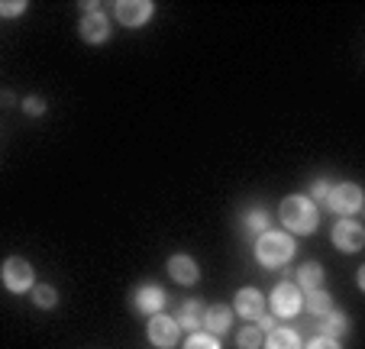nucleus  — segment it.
<instances>
[{
    "mask_svg": "<svg viewBox=\"0 0 365 349\" xmlns=\"http://www.w3.org/2000/svg\"><path fill=\"white\" fill-rule=\"evenodd\" d=\"M282 223L294 233H314L317 230V207L307 198H288L282 204Z\"/></svg>",
    "mask_w": 365,
    "mask_h": 349,
    "instance_id": "nucleus-1",
    "label": "nucleus"
},
{
    "mask_svg": "<svg viewBox=\"0 0 365 349\" xmlns=\"http://www.w3.org/2000/svg\"><path fill=\"white\" fill-rule=\"evenodd\" d=\"M255 256L262 265H282L294 256V243H291L288 233H262L255 243Z\"/></svg>",
    "mask_w": 365,
    "mask_h": 349,
    "instance_id": "nucleus-2",
    "label": "nucleus"
},
{
    "mask_svg": "<svg viewBox=\"0 0 365 349\" xmlns=\"http://www.w3.org/2000/svg\"><path fill=\"white\" fill-rule=\"evenodd\" d=\"M327 204L333 213H356L362 207V191H359V185H336L327 194Z\"/></svg>",
    "mask_w": 365,
    "mask_h": 349,
    "instance_id": "nucleus-3",
    "label": "nucleus"
},
{
    "mask_svg": "<svg viewBox=\"0 0 365 349\" xmlns=\"http://www.w3.org/2000/svg\"><path fill=\"white\" fill-rule=\"evenodd\" d=\"M4 285L10 291H29L33 288V265L26 259H7L4 262Z\"/></svg>",
    "mask_w": 365,
    "mask_h": 349,
    "instance_id": "nucleus-4",
    "label": "nucleus"
},
{
    "mask_svg": "<svg viewBox=\"0 0 365 349\" xmlns=\"http://www.w3.org/2000/svg\"><path fill=\"white\" fill-rule=\"evenodd\" d=\"M333 243H336L339 249H346V253H356V249H362L365 233L356 220H339V223L333 226Z\"/></svg>",
    "mask_w": 365,
    "mask_h": 349,
    "instance_id": "nucleus-5",
    "label": "nucleus"
},
{
    "mask_svg": "<svg viewBox=\"0 0 365 349\" xmlns=\"http://www.w3.org/2000/svg\"><path fill=\"white\" fill-rule=\"evenodd\" d=\"M178 323L172 320V317L165 314H152L149 320V340L155 343V346H175L178 343Z\"/></svg>",
    "mask_w": 365,
    "mask_h": 349,
    "instance_id": "nucleus-6",
    "label": "nucleus"
},
{
    "mask_svg": "<svg viewBox=\"0 0 365 349\" xmlns=\"http://www.w3.org/2000/svg\"><path fill=\"white\" fill-rule=\"evenodd\" d=\"M113 10H117V20L123 26H143L152 14V4L149 0H120Z\"/></svg>",
    "mask_w": 365,
    "mask_h": 349,
    "instance_id": "nucleus-7",
    "label": "nucleus"
},
{
    "mask_svg": "<svg viewBox=\"0 0 365 349\" xmlns=\"http://www.w3.org/2000/svg\"><path fill=\"white\" fill-rule=\"evenodd\" d=\"M272 310L282 317L297 314L301 310V291H297V285H278L272 291Z\"/></svg>",
    "mask_w": 365,
    "mask_h": 349,
    "instance_id": "nucleus-8",
    "label": "nucleus"
},
{
    "mask_svg": "<svg viewBox=\"0 0 365 349\" xmlns=\"http://www.w3.org/2000/svg\"><path fill=\"white\" fill-rule=\"evenodd\" d=\"M236 314L246 317V320H259L262 317V295L255 288H242L236 295Z\"/></svg>",
    "mask_w": 365,
    "mask_h": 349,
    "instance_id": "nucleus-9",
    "label": "nucleus"
},
{
    "mask_svg": "<svg viewBox=\"0 0 365 349\" xmlns=\"http://www.w3.org/2000/svg\"><path fill=\"white\" fill-rule=\"evenodd\" d=\"M168 272H172L175 281H181V285H194L197 281V262L191 259V256H172L168 259Z\"/></svg>",
    "mask_w": 365,
    "mask_h": 349,
    "instance_id": "nucleus-10",
    "label": "nucleus"
},
{
    "mask_svg": "<svg viewBox=\"0 0 365 349\" xmlns=\"http://www.w3.org/2000/svg\"><path fill=\"white\" fill-rule=\"evenodd\" d=\"M81 36L88 42H107V39H110V23H107V16L88 14L81 20Z\"/></svg>",
    "mask_w": 365,
    "mask_h": 349,
    "instance_id": "nucleus-11",
    "label": "nucleus"
},
{
    "mask_svg": "<svg viewBox=\"0 0 365 349\" xmlns=\"http://www.w3.org/2000/svg\"><path fill=\"white\" fill-rule=\"evenodd\" d=\"M136 308L139 310H145V314H159L162 310V304H165V291L162 288H155V285H145V288H139L136 291Z\"/></svg>",
    "mask_w": 365,
    "mask_h": 349,
    "instance_id": "nucleus-12",
    "label": "nucleus"
},
{
    "mask_svg": "<svg viewBox=\"0 0 365 349\" xmlns=\"http://www.w3.org/2000/svg\"><path fill=\"white\" fill-rule=\"evenodd\" d=\"M204 317H207V308L204 304H197V301H191V304H185L181 308V314H178V327H185V330H191V333H197L200 327H204Z\"/></svg>",
    "mask_w": 365,
    "mask_h": 349,
    "instance_id": "nucleus-13",
    "label": "nucleus"
},
{
    "mask_svg": "<svg viewBox=\"0 0 365 349\" xmlns=\"http://www.w3.org/2000/svg\"><path fill=\"white\" fill-rule=\"evenodd\" d=\"M265 349H301V340L294 330H269Z\"/></svg>",
    "mask_w": 365,
    "mask_h": 349,
    "instance_id": "nucleus-14",
    "label": "nucleus"
},
{
    "mask_svg": "<svg viewBox=\"0 0 365 349\" xmlns=\"http://www.w3.org/2000/svg\"><path fill=\"white\" fill-rule=\"evenodd\" d=\"M204 327H210V333L220 336L230 330V308H210L204 317Z\"/></svg>",
    "mask_w": 365,
    "mask_h": 349,
    "instance_id": "nucleus-15",
    "label": "nucleus"
},
{
    "mask_svg": "<svg viewBox=\"0 0 365 349\" xmlns=\"http://www.w3.org/2000/svg\"><path fill=\"white\" fill-rule=\"evenodd\" d=\"M307 308H310V314H330L333 310V298L327 295V291H320V288H314V291H307Z\"/></svg>",
    "mask_w": 365,
    "mask_h": 349,
    "instance_id": "nucleus-16",
    "label": "nucleus"
},
{
    "mask_svg": "<svg viewBox=\"0 0 365 349\" xmlns=\"http://www.w3.org/2000/svg\"><path fill=\"white\" fill-rule=\"evenodd\" d=\"M297 281H301L307 291H314V288H320V281H324V268H320L317 262H307V265L297 272Z\"/></svg>",
    "mask_w": 365,
    "mask_h": 349,
    "instance_id": "nucleus-17",
    "label": "nucleus"
},
{
    "mask_svg": "<svg viewBox=\"0 0 365 349\" xmlns=\"http://www.w3.org/2000/svg\"><path fill=\"white\" fill-rule=\"evenodd\" d=\"M320 330H324V336H339V333H346V317L343 314H324V323H320Z\"/></svg>",
    "mask_w": 365,
    "mask_h": 349,
    "instance_id": "nucleus-18",
    "label": "nucleus"
},
{
    "mask_svg": "<svg viewBox=\"0 0 365 349\" xmlns=\"http://www.w3.org/2000/svg\"><path fill=\"white\" fill-rule=\"evenodd\" d=\"M259 346H262V330L259 327L240 330V349H259Z\"/></svg>",
    "mask_w": 365,
    "mask_h": 349,
    "instance_id": "nucleus-19",
    "label": "nucleus"
},
{
    "mask_svg": "<svg viewBox=\"0 0 365 349\" xmlns=\"http://www.w3.org/2000/svg\"><path fill=\"white\" fill-rule=\"evenodd\" d=\"M33 298H36V304L39 308H56V288H48V285H36L33 288Z\"/></svg>",
    "mask_w": 365,
    "mask_h": 349,
    "instance_id": "nucleus-20",
    "label": "nucleus"
},
{
    "mask_svg": "<svg viewBox=\"0 0 365 349\" xmlns=\"http://www.w3.org/2000/svg\"><path fill=\"white\" fill-rule=\"evenodd\" d=\"M185 349H220V343H217L210 333H194Z\"/></svg>",
    "mask_w": 365,
    "mask_h": 349,
    "instance_id": "nucleus-21",
    "label": "nucleus"
},
{
    "mask_svg": "<svg viewBox=\"0 0 365 349\" xmlns=\"http://www.w3.org/2000/svg\"><path fill=\"white\" fill-rule=\"evenodd\" d=\"M265 223H269V217H265V211H252L246 217V230H252V233H259V230H265Z\"/></svg>",
    "mask_w": 365,
    "mask_h": 349,
    "instance_id": "nucleus-22",
    "label": "nucleus"
},
{
    "mask_svg": "<svg viewBox=\"0 0 365 349\" xmlns=\"http://www.w3.org/2000/svg\"><path fill=\"white\" fill-rule=\"evenodd\" d=\"M23 7H26L23 0H7V4L0 0V14H4V16H16V14H23Z\"/></svg>",
    "mask_w": 365,
    "mask_h": 349,
    "instance_id": "nucleus-23",
    "label": "nucleus"
},
{
    "mask_svg": "<svg viewBox=\"0 0 365 349\" xmlns=\"http://www.w3.org/2000/svg\"><path fill=\"white\" fill-rule=\"evenodd\" d=\"M307 349H339V343L330 340V336H317V340H310Z\"/></svg>",
    "mask_w": 365,
    "mask_h": 349,
    "instance_id": "nucleus-24",
    "label": "nucleus"
},
{
    "mask_svg": "<svg viewBox=\"0 0 365 349\" xmlns=\"http://www.w3.org/2000/svg\"><path fill=\"white\" fill-rule=\"evenodd\" d=\"M23 107H26V113H42V110H46V103H42L39 97H29V101L23 103Z\"/></svg>",
    "mask_w": 365,
    "mask_h": 349,
    "instance_id": "nucleus-25",
    "label": "nucleus"
},
{
    "mask_svg": "<svg viewBox=\"0 0 365 349\" xmlns=\"http://www.w3.org/2000/svg\"><path fill=\"white\" fill-rule=\"evenodd\" d=\"M327 194H330V181H314V198H327Z\"/></svg>",
    "mask_w": 365,
    "mask_h": 349,
    "instance_id": "nucleus-26",
    "label": "nucleus"
}]
</instances>
